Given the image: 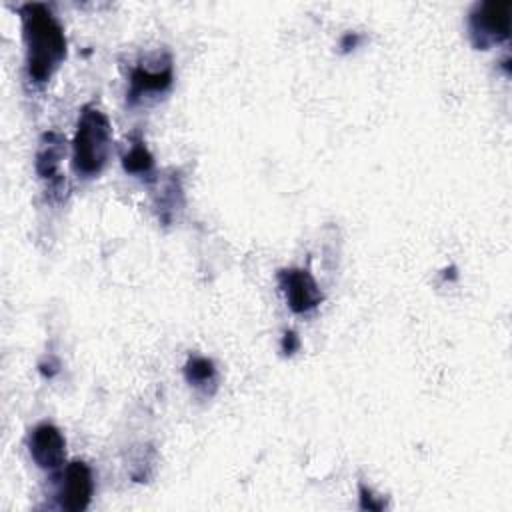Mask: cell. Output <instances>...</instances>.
Here are the masks:
<instances>
[{
  "label": "cell",
  "instance_id": "6da1fadb",
  "mask_svg": "<svg viewBox=\"0 0 512 512\" xmlns=\"http://www.w3.org/2000/svg\"><path fill=\"white\" fill-rule=\"evenodd\" d=\"M26 48V74L34 84H46L66 58L64 28L42 2H26L18 8Z\"/></svg>",
  "mask_w": 512,
  "mask_h": 512
},
{
  "label": "cell",
  "instance_id": "7a4b0ae2",
  "mask_svg": "<svg viewBox=\"0 0 512 512\" xmlns=\"http://www.w3.org/2000/svg\"><path fill=\"white\" fill-rule=\"evenodd\" d=\"M112 146V128L108 116L86 104L80 110L72 140V168L82 178H94L108 162Z\"/></svg>",
  "mask_w": 512,
  "mask_h": 512
},
{
  "label": "cell",
  "instance_id": "3957f363",
  "mask_svg": "<svg viewBox=\"0 0 512 512\" xmlns=\"http://www.w3.org/2000/svg\"><path fill=\"white\" fill-rule=\"evenodd\" d=\"M510 8L512 4L508 0H486L474 4L468 14V30L476 48L486 50L510 36Z\"/></svg>",
  "mask_w": 512,
  "mask_h": 512
},
{
  "label": "cell",
  "instance_id": "277c9868",
  "mask_svg": "<svg viewBox=\"0 0 512 512\" xmlns=\"http://www.w3.org/2000/svg\"><path fill=\"white\" fill-rule=\"evenodd\" d=\"M278 286L286 296L288 308L294 314H306L322 302V290L314 276L304 268H284L276 274Z\"/></svg>",
  "mask_w": 512,
  "mask_h": 512
},
{
  "label": "cell",
  "instance_id": "5b68a950",
  "mask_svg": "<svg viewBox=\"0 0 512 512\" xmlns=\"http://www.w3.org/2000/svg\"><path fill=\"white\" fill-rule=\"evenodd\" d=\"M94 492V476L86 462L74 460L66 466L58 488V502L68 512H82L88 508Z\"/></svg>",
  "mask_w": 512,
  "mask_h": 512
},
{
  "label": "cell",
  "instance_id": "8992f818",
  "mask_svg": "<svg viewBox=\"0 0 512 512\" xmlns=\"http://www.w3.org/2000/svg\"><path fill=\"white\" fill-rule=\"evenodd\" d=\"M28 452L36 466L42 470H56L62 466L66 458V440L60 428L50 422L34 426L28 434Z\"/></svg>",
  "mask_w": 512,
  "mask_h": 512
},
{
  "label": "cell",
  "instance_id": "52a82bcc",
  "mask_svg": "<svg viewBox=\"0 0 512 512\" xmlns=\"http://www.w3.org/2000/svg\"><path fill=\"white\" fill-rule=\"evenodd\" d=\"M172 80H174V74H172L170 56L156 68H150L146 62H140L130 72V88H128L126 100H128V104H134L144 94L164 92L170 88Z\"/></svg>",
  "mask_w": 512,
  "mask_h": 512
},
{
  "label": "cell",
  "instance_id": "ba28073f",
  "mask_svg": "<svg viewBox=\"0 0 512 512\" xmlns=\"http://www.w3.org/2000/svg\"><path fill=\"white\" fill-rule=\"evenodd\" d=\"M64 152H66V142L64 138L54 132V130H48L40 136V142H38V150H36V156H34V168H36V174L42 178V180H56L58 176V168H60V162L64 158Z\"/></svg>",
  "mask_w": 512,
  "mask_h": 512
},
{
  "label": "cell",
  "instance_id": "9c48e42d",
  "mask_svg": "<svg viewBox=\"0 0 512 512\" xmlns=\"http://www.w3.org/2000/svg\"><path fill=\"white\" fill-rule=\"evenodd\" d=\"M184 378L190 386L208 392V386L214 390L216 388V366L210 358L204 356H188L186 364H184Z\"/></svg>",
  "mask_w": 512,
  "mask_h": 512
},
{
  "label": "cell",
  "instance_id": "30bf717a",
  "mask_svg": "<svg viewBox=\"0 0 512 512\" xmlns=\"http://www.w3.org/2000/svg\"><path fill=\"white\" fill-rule=\"evenodd\" d=\"M122 168L128 174H134V176H140V178L148 176L154 168V156L150 154L148 146L144 144V140L138 134H134L130 148L122 156Z\"/></svg>",
  "mask_w": 512,
  "mask_h": 512
},
{
  "label": "cell",
  "instance_id": "8fae6325",
  "mask_svg": "<svg viewBox=\"0 0 512 512\" xmlns=\"http://www.w3.org/2000/svg\"><path fill=\"white\" fill-rule=\"evenodd\" d=\"M386 502L378 496H374L364 484H360V508L362 510H382Z\"/></svg>",
  "mask_w": 512,
  "mask_h": 512
},
{
  "label": "cell",
  "instance_id": "7c38bea8",
  "mask_svg": "<svg viewBox=\"0 0 512 512\" xmlns=\"http://www.w3.org/2000/svg\"><path fill=\"white\" fill-rule=\"evenodd\" d=\"M280 348H282V352H284L286 356H292V354H294V352L300 348V340H298L296 332H292V330L284 332V336H282V342H280Z\"/></svg>",
  "mask_w": 512,
  "mask_h": 512
},
{
  "label": "cell",
  "instance_id": "4fadbf2b",
  "mask_svg": "<svg viewBox=\"0 0 512 512\" xmlns=\"http://www.w3.org/2000/svg\"><path fill=\"white\" fill-rule=\"evenodd\" d=\"M356 44H358V34H356V32L344 34V38H342V42H340V46H342L344 50H350V48H354Z\"/></svg>",
  "mask_w": 512,
  "mask_h": 512
}]
</instances>
